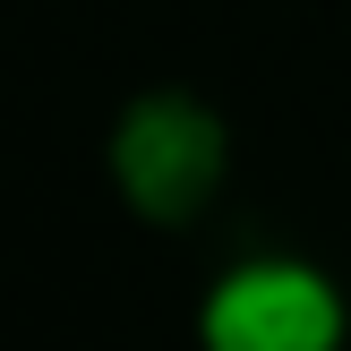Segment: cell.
<instances>
[{"label": "cell", "mask_w": 351, "mask_h": 351, "mask_svg": "<svg viewBox=\"0 0 351 351\" xmlns=\"http://www.w3.org/2000/svg\"><path fill=\"white\" fill-rule=\"evenodd\" d=\"M112 163H120V189L146 206L154 223H189L223 180V129L180 95H146L112 137Z\"/></svg>", "instance_id": "cell-1"}, {"label": "cell", "mask_w": 351, "mask_h": 351, "mask_svg": "<svg viewBox=\"0 0 351 351\" xmlns=\"http://www.w3.org/2000/svg\"><path fill=\"white\" fill-rule=\"evenodd\" d=\"M215 351H326L335 343V291L300 266H249L206 308Z\"/></svg>", "instance_id": "cell-2"}]
</instances>
